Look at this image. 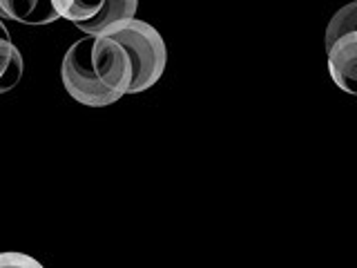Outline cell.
Wrapping results in <instances>:
<instances>
[{
    "instance_id": "277c9868",
    "label": "cell",
    "mask_w": 357,
    "mask_h": 268,
    "mask_svg": "<svg viewBox=\"0 0 357 268\" xmlns=\"http://www.w3.org/2000/svg\"><path fill=\"white\" fill-rule=\"evenodd\" d=\"M137 0H105L100 11L87 22L76 25L89 38H112L126 29L137 14Z\"/></svg>"
},
{
    "instance_id": "8992f818",
    "label": "cell",
    "mask_w": 357,
    "mask_h": 268,
    "mask_svg": "<svg viewBox=\"0 0 357 268\" xmlns=\"http://www.w3.org/2000/svg\"><path fill=\"white\" fill-rule=\"evenodd\" d=\"M22 54L11 40L7 25L0 18V94L14 89L22 78Z\"/></svg>"
},
{
    "instance_id": "52a82bcc",
    "label": "cell",
    "mask_w": 357,
    "mask_h": 268,
    "mask_svg": "<svg viewBox=\"0 0 357 268\" xmlns=\"http://www.w3.org/2000/svg\"><path fill=\"white\" fill-rule=\"evenodd\" d=\"M54 11L59 14V18H65L74 22V25H81V22H87L89 18H94L100 5L103 3H81V0H52Z\"/></svg>"
},
{
    "instance_id": "9c48e42d",
    "label": "cell",
    "mask_w": 357,
    "mask_h": 268,
    "mask_svg": "<svg viewBox=\"0 0 357 268\" xmlns=\"http://www.w3.org/2000/svg\"><path fill=\"white\" fill-rule=\"evenodd\" d=\"M0 268H45V266L31 255L18 251H5L0 253Z\"/></svg>"
},
{
    "instance_id": "3957f363",
    "label": "cell",
    "mask_w": 357,
    "mask_h": 268,
    "mask_svg": "<svg viewBox=\"0 0 357 268\" xmlns=\"http://www.w3.org/2000/svg\"><path fill=\"white\" fill-rule=\"evenodd\" d=\"M328 72L342 92L357 96V31H349L326 47Z\"/></svg>"
},
{
    "instance_id": "ba28073f",
    "label": "cell",
    "mask_w": 357,
    "mask_h": 268,
    "mask_svg": "<svg viewBox=\"0 0 357 268\" xmlns=\"http://www.w3.org/2000/svg\"><path fill=\"white\" fill-rule=\"evenodd\" d=\"M349 31H357V0L342 7L337 14L331 18L328 29H326V47L333 40H337L340 36H344V34H349Z\"/></svg>"
},
{
    "instance_id": "7a4b0ae2",
    "label": "cell",
    "mask_w": 357,
    "mask_h": 268,
    "mask_svg": "<svg viewBox=\"0 0 357 268\" xmlns=\"http://www.w3.org/2000/svg\"><path fill=\"white\" fill-rule=\"evenodd\" d=\"M126 50L132 65V87L130 94H141L159 83L167 65L165 40L150 22L134 18L130 25L112 36Z\"/></svg>"
},
{
    "instance_id": "6da1fadb",
    "label": "cell",
    "mask_w": 357,
    "mask_h": 268,
    "mask_svg": "<svg viewBox=\"0 0 357 268\" xmlns=\"http://www.w3.org/2000/svg\"><path fill=\"white\" fill-rule=\"evenodd\" d=\"M65 92L87 107H107L130 94L132 65L126 50L112 38H81L61 63Z\"/></svg>"
},
{
    "instance_id": "5b68a950",
    "label": "cell",
    "mask_w": 357,
    "mask_h": 268,
    "mask_svg": "<svg viewBox=\"0 0 357 268\" xmlns=\"http://www.w3.org/2000/svg\"><path fill=\"white\" fill-rule=\"evenodd\" d=\"M0 18H9L22 25H50L59 20L50 0H0Z\"/></svg>"
}]
</instances>
